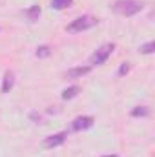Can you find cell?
<instances>
[{
  "instance_id": "9c48e42d",
  "label": "cell",
  "mask_w": 155,
  "mask_h": 157,
  "mask_svg": "<svg viewBox=\"0 0 155 157\" xmlns=\"http://www.w3.org/2000/svg\"><path fill=\"white\" fill-rule=\"evenodd\" d=\"M78 93H80V86H70V88H66L64 91H62V99L64 101H70V99H75Z\"/></svg>"
},
{
  "instance_id": "3957f363",
  "label": "cell",
  "mask_w": 155,
  "mask_h": 157,
  "mask_svg": "<svg viewBox=\"0 0 155 157\" xmlns=\"http://www.w3.org/2000/svg\"><path fill=\"white\" fill-rule=\"evenodd\" d=\"M113 49H115V44H104V46H100L99 49H95L93 53H91V57H89V66L93 68V66H102L106 60H108V57L113 53Z\"/></svg>"
},
{
  "instance_id": "6da1fadb",
  "label": "cell",
  "mask_w": 155,
  "mask_h": 157,
  "mask_svg": "<svg viewBox=\"0 0 155 157\" xmlns=\"http://www.w3.org/2000/svg\"><path fill=\"white\" fill-rule=\"evenodd\" d=\"M112 7H113V11H115L117 15H122V17H133V15H137V13L142 11L144 4L139 2V0H117V2H113Z\"/></svg>"
},
{
  "instance_id": "5bb4252c",
  "label": "cell",
  "mask_w": 155,
  "mask_h": 157,
  "mask_svg": "<svg viewBox=\"0 0 155 157\" xmlns=\"http://www.w3.org/2000/svg\"><path fill=\"white\" fill-rule=\"evenodd\" d=\"M128 71H130V64H128V62H122V64H120V68H119V75L122 77V75H126Z\"/></svg>"
},
{
  "instance_id": "30bf717a",
  "label": "cell",
  "mask_w": 155,
  "mask_h": 157,
  "mask_svg": "<svg viewBox=\"0 0 155 157\" xmlns=\"http://www.w3.org/2000/svg\"><path fill=\"white\" fill-rule=\"evenodd\" d=\"M150 115V108L148 106H135L131 110V117H148Z\"/></svg>"
},
{
  "instance_id": "2e32d148",
  "label": "cell",
  "mask_w": 155,
  "mask_h": 157,
  "mask_svg": "<svg viewBox=\"0 0 155 157\" xmlns=\"http://www.w3.org/2000/svg\"><path fill=\"white\" fill-rule=\"evenodd\" d=\"M102 157H119V155H115V154H113V155H102Z\"/></svg>"
},
{
  "instance_id": "ba28073f",
  "label": "cell",
  "mask_w": 155,
  "mask_h": 157,
  "mask_svg": "<svg viewBox=\"0 0 155 157\" xmlns=\"http://www.w3.org/2000/svg\"><path fill=\"white\" fill-rule=\"evenodd\" d=\"M40 13H42L40 6H39V4H35V6H31L29 9H26V11H24V17H26L29 22H37V20H39V17H40Z\"/></svg>"
},
{
  "instance_id": "277c9868",
  "label": "cell",
  "mask_w": 155,
  "mask_h": 157,
  "mask_svg": "<svg viewBox=\"0 0 155 157\" xmlns=\"http://www.w3.org/2000/svg\"><path fill=\"white\" fill-rule=\"evenodd\" d=\"M93 122H95V119L91 117V115H80V117H77V119H73V121H71L70 130H71V132H82V130L91 128V126H93Z\"/></svg>"
},
{
  "instance_id": "9a60e30c",
  "label": "cell",
  "mask_w": 155,
  "mask_h": 157,
  "mask_svg": "<svg viewBox=\"0 0 155 157\" xmlns=\"http://www.w3.org/2000/svg\"><path fill=\"white\" fill-rule=\"evenodd\" d=\"M31 119H35V121H39V122H40V119H42V117L37 115V113H31Z\"/></svg>"
},
{
  "instance_id": "7c38bea8",
  "label": "cell",
  "mask_w": 155,
  "mask_h": 157,
  "mask_svg": "<svg viewBox=\"0 0 155 157\" xmlns=\"http://www.w3.org/2000/svg\"><path fill=\"white\" fill-rule=\"evenodd\" d=\"M35 55H37L39 59H47V57L51 55V48H49V46H46V44H44V46H39V48H37V51H35Z\"/></svg>"
},
{
  "instance_id": "52a82bcc",
  "label": "cell",
  "mask_w": 155,
  "mask_h": 157,
  "mask_svg": "<svg viewBox=\"0 0 155 157\" xmlns=\"http://www.w3.org/2000/svg\"><path fill=\"white\" fill-rule=\"evenodd\" d=\"M13 84H15V73L13 71H6L4 78H2V93H9Z\"/></svg>"
},
{
  "instance_id": "8992f818",
  "label": "cell",
  "mask_w": 155,
  "mask_h": 157,
  "mask_svg": "<svg viewBox=\"0 0 155 157\" xmlns=\"http://www.w3.org/2000/svg\"><path fill=\"white\" fill-rule=\"evenodd\" d=\"M89 71H91V66H77V68H71L66 71V78H80L88 75Z\"/></svg>"
},
{
  "instance_id": "8fae6325",
  "label": "cell",
  "mask_w": 155,
  "mask_h": 157,
  "mask_svg": "<svg viewBox=\"0 0 155 157\" xmlns=\"http://www.w3.org/2000/svg\"><path fill=\"white\" fill-rule=\"evenodd\" d=\"M73 4V0H51V7L57 9V11H62L66 7H70Z\"/></svg>"
},
{
  "instance_id": "7a4b0ae2",
  "label": "cell",
  "mask_w": 155,
  "mask_h": 157,
  "mask_svg": "<svg viewBox=\"0 0 155 157\" xmlns=\"http://www.w3.org/2000/svg\"><path fill=\"white\" fill-rule=\"evenodd\" d=\"M99 20L95 17H89V15H82L77 17L75 20H71L68 26H66V31L68 33H80V31H86V29H91L93 26H97Z\"/></svg>"
},
{
  "instance_id": "5b68a950",
  "label": "cell",
  "mask_w": 155,
  "mask_h": 157,
  "mask_svg": "<svg viewBox=\"0 0 155 157\" xmlns=\"http://www.w3.org/2000/svg\"><path fill=\"white\" fill-rule=\"evenodd\" d=\"M66 137H68V132L53 133V135H49V137H46V139H44V146H46V148H57V146L64 144Z\"/></svg>"
},
{
  "instance_id": "4fadbf2b",
  "label": "cell",
  "mask_w": 155,
  "mask_h": 157,
  "mask_svg": "<svg viewBox=\"0 0 155 157\" xmlns=\"http://www.w3.org/2000/svg\"><path fill=\"white\" fill-rule=\"evenodd\" d=\"M139 51H141V53H144V55H150V53H153V51H155V42L142 44V46L139 48Z\"/></svg>"
}]
</instances>
